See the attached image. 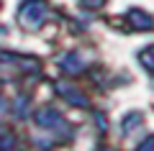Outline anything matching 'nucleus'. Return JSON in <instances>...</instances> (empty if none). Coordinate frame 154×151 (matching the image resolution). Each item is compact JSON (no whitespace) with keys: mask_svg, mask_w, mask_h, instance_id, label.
Wrapping results in <instances>:
<instances>
[{"mask_svg":"<svg viewBox=\"0 0 154 151\" xmlns=\"http://www.w3.org/2000/svg\"><path fill=\"white\" fill-rule=\"evenodd\" d=\"M44 18H46V3L44 0H26L21 5V11H18V21L26 28H31V31L41 26Z\"/></svg>","mask_w":154,"mask_h":151,"instance_id":"f257e3e1","label":"nucleus"},{"mask_svg":"<svg viewBox=\"0 0 154 151\" xmlns=\"http://www.w3.org/2000/svg\"><path fill=\"white\" fill-rule=\"evenodd\" d=\"M36 123L41 125V128H62V115L57 113L54 108H41L36 113Z\"/></svg>","mask_w":154,"mask_h":151,"instance_id":"f03ea898","label":"nucleus"},{"mask_svg":"<svg viewBox=\"0 0 154 151\" xmlns=\"http://www.w3.org/2000/svg\"><path fill=\"white\" fill-rule=\"evenodd\" d=\"M57 92L67 97V103L77 105V108H88V100H85V95H82L80 90H77V87L67 85V82H59V85H57Z\"/></svg>","mask_w":154,"mask_h":151,"instance_id":"7ed1b4c3","label":"nucleus"},{"mask_svg":"<svg viewBox=\"0 0 154 151\" xmlns=\"http://www.w3.org/2000/svg\"><path fill=\"white\" fill-rule=\"evenodd\" d=\"M62 69L67 72V74H75V72H82V67H85V59L80 54H67V56H62Z\"/></svg>","mask_w":154,"mask_h":151,"instance_id":"20e7f679","label":"nucleus"},{"mask_svg":"<svg viewBox=\"0 0 154 151\" xmlns=\"http://www.w3.org/2000/svg\"><path fill=\"white\" fill-rule=\"evenodd\" d=\"M128 23H131L134 28H146V31L154 28L152 16H149V13H141V11H131V13H128Z\"/></svg>","mask_w":154,"mask_h":151,"instance_id":"39448f33","label":"nucleus"},{"mask_svg":"<svg viewBox=\"0 0 154 151\" xmlns=\"http://www.w3.org/2000/svg\"><path fill=\"white\" fill-rule=\"evenodd\" d=\"M139 59H141V64L146 67L149 72H154V46L144 49V51H141V56H139Z\"/></svg>","mask_w":154,"mask_h":151,"instance_id":"423d86ee","label":"nucleus"},{"mask_svg":"<svg viewBox=\"0 0 154 151\" xmlns=\"http://www.w3.org/2000/svg\"><path fill=\"white\" fill-rule=\"evenodd\" d=\"M141 123V115L139 113H131V115H126V120H123V133H131L136 125Z\"/></svg>","mask_w":154,"mask_h":151,"instance_id":"0eeeda50","label":"nucleus"},{"mask_svg":"<svg viewBox=\"0 0 154 151\" xmlns=\"http://www.w3.org/2000/svg\"><path fill=\"white\" fill-rule=\"evenodd\" d=\"M13 146H16V136H11V133L0 136V151H11Z\"/></svg>","mask_w":154,"mask_h":151,"instance_id":"6e6552de","label":"nucleus"},{"mask_svg":"<svg viewBox=\"0 0 154 151\" xmlns=\"http://www.w3.org/2000/svg\"><path fill=\"white\" fill-rule=\"evenodd\" d=\"M26 108H28V97H18V100H16V113L23 115V113H26Z\"/></svg>","mask_w":154,"mask_h":151,"instance_id":"1a4fd4ad","label":"nucleus"},{"mask_svg":"<svg viewBox=\"0 0 154 151\" xmlns=\"http://www.w3.org/2000/svg\"><path fill=\"white\" fill-rule=\"evenodd\" d=\"M136 151H154V136H149V138H144V143H139Z\"/></svg>","mask_w":154,"mask_h":151,"instance_id":"9d476101","label":"nucleus"},{"mask_svg":"<svg viewBox=\"0 0 154 151\" xmlns=\"http://www.w3.org/2000/svg\"><path fill=\"white\" fill-rule=\"evenodd\" d=\"M103 3H105V0H82V5H85V8H100Z\"/></svg>","mask_w":154,"mask_h":151,"instance_id":"9b49d317","label":"nucleus"},{"mask_svg":"<svg viewBox=\"0 0 154 151\" xmlns=\"http://www.w3.org/2000/svg\"><path fill=\"white\" fill-rule=\"evenodd\" d=\"M5 113H8V103H5V97L0 95V118H3Z\"/></svg>","mask_w":154,"mask_h":151,"instance_id":"f8f14e48","label":"nucleus"},{"mask_svg":"<svg viewBox=\"0 0 154 151\" xmlns=\"http://www.w3.org/2000/svg\"><path fill=\"white\" fill-rule=\"evenodd\" d=\"M103 151H116V149H103Z\"/></svg>","mask_w":154,"mask_h":151,"instance_id":"ddd939ff","label":"nucleus"}]
</instances>
